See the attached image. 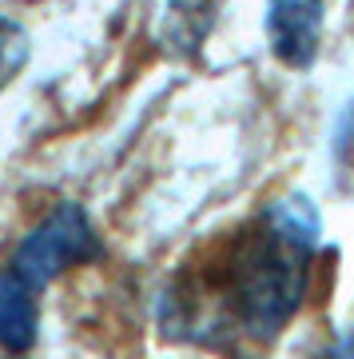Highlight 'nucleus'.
<instances>
[{"label": "nucleus", "mask_w": 354, "mask_h": 359, "mask_svg": "<svg viewBox=\"0 0 354 359\" xmlns=\"http://www.w3.org/2000/svg\"><path fill=\"white\" fill-rule=\"evenodd\" d=\"M323 219L311 196H278L231 236L219 259V304L243 335L271 344L299 316L315 276Z\"/></svg>", "instance_id": "f257e3e1"}, {"label": "nucleus", "mask_w": 354, "mask_h": 359, "mask_svg": "<svg viewBox=\"0 0 354 359\" xmlns=\"http://www.w3.org/2000/svg\"><path fill=\"white\" fill-rule=\"evenodd\" d=\"M104 259V240L96 224L88 219L84 204L76 200H60L36 228L28 231L8 268H16L36 292L52 287L64 271L84 268V264H100Z\"/></svg>", "instance_id": "f03ea898"}, {"label": "nucleus", "mask_w": 354, "mask_h": 359, "mask_svg": "<svg viewBox=\"0 0 354 359\" xmlns=\"http://www.w3.org/2000/svg\"><path fill=\"white\" fill-rule=\"evenodd\" d=\"M327 0H267V44L283 68L306 72L318 60Z\"/></svg>", "instance_id": "7ed1b4c3"}, {"label": "nucleus", "mask_w": 354, "mask_h": 359, "mask_svg": "<svg viewBox=\"0 0 354 359\" xmlns=\"http://www.w3.org/2000/svg\"><path fill=\"white\" fill-rule=\"evenodd\" d=\"M40 339V292L16 268H0V347L28 355Z\"/></svg>", "instance_id": "20e7f679"}, {"label": "nucleus", "mask_w": 354, "mask_h": 359, "mask_svg": "<svg viewBox=\"0 0 354 359\" xmlns=\"http://www.w3.org/2000/svg\"><path fill=\"white\" fill-rule=\"evenodd\" d=\"M215 20V0H167L164 25H160V44L176 56H195Z\"/></svg>", "instance_id": "39448f33"}, {"label": "nucleus", "mask_w": 354, "mask_h": 359, "mask_svg": "<svg viewBox=\"0 0 354 359\" xmlns=\"http://www.w3.org/2000/svg\"><path fill=\"white\" fill-rule=\"evenodd\" d=\"M28 56H32V36H28V28L20 25V20H13V16H0V92L24 72Z\"/></svg>", "instance_id": "423d86ee"}, {"label": "nucleus", "mask_w": 354, "mask_h": 359, "mask_svg": "<svg viewBox=\"0 0 354 359\" xmlns=\"http://www.w3.org/2000/svg\"><path fill=\"white\" fill-rule=\"evenodd\" d=\"M318 359H354V332L339 335V339H334V344H330Z\"/></svg>", "instance_id": "0eeeda50"}]
</instances>
